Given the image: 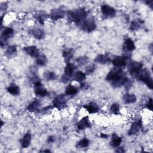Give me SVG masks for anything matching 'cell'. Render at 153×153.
<instances>
[{
    "label": "cell",
    "mask_w": 153,
    "mask_h": 153,
    "mask_svg": "<svg viewBox=\"0 0 153 153\" xmlns=\"http://www.w3.org/2000/svg\"><path fill=\"white\" fill-rule=\"evenodd\" d=\"M126 77V74L121 69H114L109 71L106 77V79L111 82V85L115 87H120L123 85Z\"/></svg>",
    "instance_id": "obj_1"
},
{
    "label": "cell",
    "mask_w": 153,
    "mask_h": 153,
    "mask_svg": "<svg viewBox=\"0 0 153 153\" xmlns=\"http://www.w3.org/2000/svg\"><path fill=\"white\" fill-rule=\"evenodd\" d=\"M69 22H74L76 25L81 26L86 20L87 12L83 8H78L74 11H68L66 13Z\"/></svg>",
    "instance_id": "obj_2"
},
{
    "label": "cell",
    "mask_w": 153,
    "mask_h": 153,
    "mask_svg": "<svg viewBox=\"0 0 153 153\" xmlns=\"http://www.w3.org/2000/svg\"><path fill=\"white\" fill-rule=\"evenodd\" d=\"M134 76L136 78L137 80L146 84L149 88L151 90L153 88L152 79L151 77L149 71L147 69H140L136 75H134Z\"/></svg>",
    "instance_id": "obj_3"
},
{
    "label": "cell",
    "mask_w": 153,
    "mask_h": 153,
    "mask_svg": "<svg viewBox=\"0 0 153 153\" xmlns=\"http://www.w3.org/2000/svg\"><path fill=\"white\" fill-rule=\"evenodd\" d=\"M74 72V66L72 64L68 63L65 68L64 74L62 76L61 81L63 83H66L68 82L71 78L73 76Z\"/></svg>",
    "instance_id": "obj_4"
},
{
    "label": "cell",
    "mask_w": 153,
    "mask_h": 153,
    "mask_svg": "<svg viewBox=\"0 0 153 153\" xmlns=\"http://www.w3.org/2000/svg\"><path fill=\"white\" fill-rule=\"evenodd\" d=\"M80 27L84 31L90 33L96 29V24L93 18H88L86 19V20L83 22Z\"/></svg>",
    "instance_id": "obj_5"
},
{
    "label": "cell",
    "mask_w": 153,
    "mask_h": 153,
    "mask_svg": "<svg viewBox=\"0 0 153 153\" xmlns=\"http://www.w3.org/2000/svg\"><path fill=\"white\" fill-rule=\"evenodd\" d=\"M14 35V30L9 27H5L2 32L1 36V46L3 47L7 44L8 39L13 37Z\"/></svg>",
    "instance_id": "obj_6"
},
{
    "label": "cell",
    "mask_w": 153,
    "mask_h": 153,
    "mask_svg": "<svg viewBox=\"0 0 153 153\" xmlns=\"http://www.w3.org/2000/svg\"><path fill=\"white\" fill-rule=\"evenodd\" d=\"M53 106L58 109L62 110L66 106V99L64 94H59L53 100Z\"/></svg>",
    "instance_id": "obj_7"
},
{
    "label": "cell",
    "mask_w": 153,
    "mask_h": 153,
    "mask_svg": "<svg viewBox=\"0 0 153 153\" xmlns=\"http://www.w3.org/2000/svg\"><path fill=\"white\" fill-rule=\"evenodd\" d=\"M66 12L62 8H54L51 11L50 16L52 20H57L62 19L65 16Z\"/></svg>",
    "instance_id": "obj_8"
},
{
    "label": "cell",
    "mask_w": 153,
    "mask_h": 153,
    "mask_svg": "<svg viewBox=\"0 0 153 153\" xmlns=\"http://www.w3.org/2000/svg\"><path fill=\"white\" fill-rule=\"evenodd\" d=\"M142 63L139 62L133 61L129 63L128 65V71L133 76L136 75L142 68Z\"/></svg>",
    "instance_id": "obj_9"
},
{
    "label": "cell",
    "mask_w": 153,
    "mask_h": 153,
    "mask_svg": "<svg viewBox=\"0 0 153 153\" xmlns=\"http://www.w3.org/2000/svg\"><path fill=\"white\" fill-rule=\"evenodd\" d=\"M34 93L36 96L41 97H45L48 95V91L41 84V81L34 85Z\"/></svg>",
    "instance_id": "obj_10"
},
{
    "label": "cell",
    "mask_w": 153,
    "mask_h": 153,
    "mask_svg": "<svg viewBox=\"0 0 153 153\" xmlns=\"http://www.w3.org/2000/svg\"><path fill=\"white\" fill-rule=\"evenodd\" d=\"M142 127V122L141 118L134 121L130 126V128L128 131V135H134L137 134Z\"/></svg>",
    "instance_id": "obj_11"
},
{
    "label": "cell",
    "mask_w": 153,
    "mask_h": 153,
    "mask_svg": "<svg viewBox=\"0 0 153 153\" xmlns=\"http://www.w3.org/2000/svg\"><path fill=\"white\" fill-rule=\"evenodd\" d=\"M101 11L105 17H114L116 14L115 8L106 4L101 7Z\"/></svg>",
    "instance_id": "obj_12"
},
{
    "label": "cell",
    "mask_w": 153,
    "mask_h": 153,
    "mask_svg": "<svg viewBox=\"0 0 153 153\" xmlns=\"http://www.w3.org/2000/svg\"><path fill=\"white\" fill-rule=\"evenodd\" d=\"M23 51L28 55L32 57L37 58L39 56V51L35 46H28L25 47L23 48Z\"/></svg>",
    "instance_id": "obj_13"
},
{
    "label": "cell",
    "mask_w": 153,
    "mask_h": 153,
    "mask_svg": "<svg viewBox=\"0 0 153 153\" xmlns=\"http://www.w3.org/2000/svg\"><path fill=\"white\" fill-rule=\"evenodd\" d=\"M112 64L116 68H123L126 65V57L124 56H117L112 61Z\"/></svg>",
    "instance_id": "obj_14"
},
{
    "label": "cell",
    "mask_w": 153,
    "mask_h": 153,
    "mask_svg": "<svg viewBox=\"0 0 153 153\" xmlns=\"http://www.w3.org/2000/svg\"><path fill=\"white\" fill-rule=\"evenodd\" d=\"M91 127V124L89 122L88 116L83 117L77 123V128L79 130H84L87 128Z\"/></svg>",
    "instance_id": "obj_15"
},
{
    "label": "cell",
    "mask_w": 153,
    "mask_h": 153,
    "mask_svg": "<svg viewBox=\"0 0 153 153\" xmlns=\"http://www.w3.org/2000/svg\"><path fill=\"white\" fill-rule=\"evenodd\" d=\"M34 17L40 24L44 25V21L48 17V15L44 11H38L35 14Z\"/></svg>",
    "instance_id": "obj_16"
},
{
    "label": "cell",
    "mask_w": 153,
    "mask_h": 153,
    "mask_svg": "<svg viewBox=\"0 0 153 153\" xmlns=\"http://www.w3.org/2000/svg\"><path fill=\"white\" fill-rule=\"evenodd\" d=\"M94 62L97 63L105 65L108 64L111 62V59L109 57L105 54H99L94 59Z\"/></svg>",
    "instance_id": "obj_17"
},
{
    "label": "cell",
    "mask_w": 153,
    "mask_h": 153,
    "mask_svg": "<svg viewBox=\"0 0 153 153\" xmlns=\"http://www.w3.org/2000/svg\"><path fill=\"white\" fill-rule=\"evenodd\" d=\"M29 33L33 36L34 38L38 39H43L45 36L44 30L40 28H33L29 30Z\"/></svg>",
    "instance_id": "obj_18"
},
{
    "label": "cell",
    "mask_w": 153,
    "mask_h": 153,
    "mask_svg": "<svg viewBox=\"0 0 153 153\" xmlns=\"http://www.w3.org/2000/svg\"><path fill=\"white\" fill-rule=\"evenodd\" d=\"M17 53V47L16 45H9L7 48L5 55L8 59L14 58L16 56Z\"/></svg>",
    "instance_id": "obj_19"
},
{
    "label": "cell",
    "mask_w": 153,
    "mask_h": 153,
    "mask_svg": "<svg viewBox=\"0 0 153 153\" xmlns=\"http://www.w3.org/2000/svg\"><path fill=\"white\" fill-rule=\"evenodd\" d=\"M84 108L90 114L97 113L100 110V108H99V106L96 103H95L94 102H90L88 104L84 105Z\"/></svg>",
    "instance_id": "obj_20"
},
{
    "label": "cell",
    "mask_w": 153,
    "mask_h": 153,
    "mask_svg": "<svg viewBox=\"0 0 153 153\" xmlns=\"http://www.w3.org/2000/svg\"><path fill=\"white\" fill-rule=\"evenodd\" d=\"M31 137H32L31 133L29 131H27L23 136V137L21 139V145H22V148H25L29 146V145L30 143V141H31Z\"/></svg>",
    "instance_id": "obj_21"
},
{
    "label": "cell",
    "mask_w": 153,
    "mask_h": 153,
    "mask_svg": "<svg viewBox=\"0 0 153 153\" xmlns=\"http://www.w3.org/2000/svg\"><path fill=\"white\" fill-rule=\"evenodd\" d=\"M7 90L10 94L13 96H17L20 94V88L19 87L18 85H17L14 83L11 84L7 88Z\"/></svg>",
    "instance_id": "obj_22"
},
{
    "label": "cell",
    "mask_w": 153,
    "mask_h": 153,
    "mask_svg": "<svg viewBox=\"0 0 153 153\" xmlns=\"http://www.w3.org/2000/svg\"><path fill=\"white\" fill-rule=\"evenodd\" d=\"M41 102L39 100H35L28 105L27 109L30 112H36L39 110Z\"/></svg>",
    "instance_id": "obj_23"
},
{
    "label": "cell",
    "mask_w": 153,
    "mask_h": 153,
    "mask_svg": "<svg viewBox=\"0 0 153 153\" xmlns=\"http://www.w3.org/2000/svg\"><path fill=\"white\" fill-rule=\"evenodd\" d=\"M86 78L85 74L81 71H76L73 75V79L78 82H82Z\"/></svg>",
    "instance_id": "obj_24"
},
{
    "label": "cell",
    "mask_w": 153,
    "mask_h": 153,
    "mask_svg": "<svg viewBox=\"0 0 153 153\" xmlns=\"http://www.w3.org/2000/svg\"><path fill=\"white\" fill-rule=\"evenodd\" d=\"M136 47L134 42L130 39L127 38L124 41V48L128 51H131L135 49Z\"/></svg>",
    "instance_id": "obj_25"
},
{
    "label": "cell",
    "mask_w": 153,
    "mask_h": 153,
    "mask_svg": "<svg viewBox=\"0 0 153 153\" xmlns=\"http://www.w3.org/2000/svg\"><path fill=\"white\" fill-rule=\"evenodd\" d=\"M73 56H74V50L72 48L65 50L63 52V57L64 58L65 62L66 63H69V61L73 57Z\"/></svg>",
    "instance_id": "obj_26"
},
{
    "label": "cell",
    "mask_w": 153,
    "mask_h": 153,
    "mask_svg": "<svg viewBox=\"0 0 153 153\" xmlns=\"http://www.w3.org/2000/svg\"><path fill=\"white\" fill-rule=\"evenodd\" d=\"M122 142V138L119 137L116 133H113L112 135V139L110 142V144L113 147L118 146Z\"/></svg>",
    "instance_id": "obj_27"
},
{
    "label": "cell",
    "mask_w": 153,
    "mask_h": 153,
    "mask_svg": "<svg viewBox=\"0 0 153 153\" xmlns=\"http://www.w3.org/2000/svg\"><path fill=\"white\" fill-rule=\"evenodd\" d=\"M123 100L125 103H133L136 102V97L134 94H130L126 93L124 94L123 97Z\"/></svg>",
    "instance_id": "obj_28"
},
{
    "label": "cell",
    "mask_w": 153,
    "mask_h": 153,
    "mask_svg": "<svg viewBox=\"0 0 153 153\" xmlns=\"http://www.w3.org/2000/svg\"><path fill=\"white\" fill-rule=\"evenodd\" d=\"M43 76L45 79L47 81L54 80L56 78V75L55 74V73L53 71H45L44 73L43 74Z\"/></svg>",
    "instance_id": "obj_29"
},
{
    "label": "cell",
    "mask_w": 153,
    "mask_h": 153,
    "mask_svg": "<svg viewBox=\"0 0 153 153\" xmlns=\"http://www.w3.org/2000/svg\"><path fill=\"white\" fill-rule=\"evenodd\" d=\"M78 92V89L76 87L72 85H69L65 90V94L66 95L74 96Z\"/></svg>",
    "instance_id": "obj_30"
},
{
    "label": "cell",
    "mask_w": 153,
    "mask_h": 153,
    "mask_svg": "<svg viewBox=\"0 0 153 153\" xmlns=\"http://www.w3.org/2000/svg\"><path fill=\"white\" fill-rule=\"evenodd\" d=\"M89 140L86 138H82V139H81L80 140H79L76 145V147L78 148H86L89 145Z\"/></svg>",
    "instance_id": "obj_31"
},
{
    "label": "cell",
    "mask_w": 153,
    "mask_h": 153,
    "mask_svg": "<svg viewBox=\"0 0 153 153\" xmlns=\"http://www.w3.org/2000/svg\"><path fill=\"white\" fill-rule=\"evenodd\" d=\"M143 23V21H141L140 20H134L133 21L130 26V29L131 30H136L140 28L141 25Z\"/></svg>",
    "instance_id": "obj_32"
},
{
    "label": "cell",
    "mask_w": 153,
    "mask_h": 153,
    "mask_svg": "<svg viewBox=\"0 0 153 153\" xmlns=\"http://www.w3.org/2000/svg\"><path fill=\"white\" fill-rule=\"evenodd\" d=\"M36 62L38 65L44 66L47 63V59L44 54H41L36 58Z\"/></svg>",
    "instance_id": "obj_33"
},
{
    "label": "cell",
    "mask_w": 153,
    "mask_h": 153,
    "mask_svg": "<svg viewBox=\"0 0 153 153\" xmlns=\"http://www.w3.org/2000/svg\"><path fill=\"white\" fill-rule=\"evenodd\" d=\"M88 61V59L87 56H80L76 59V62L78 66H82L85 65Z\"/></svg>",
    "instance_id": "obj_34"
},
{
    "label": "cell",
    "mask_w": 153,
    "mask_h": 153,
    "mask_svg": "<svg viewBox=\"0 0 153 153\" xmlns=\"http://www.w3.org/2000/svg\"><path fill=\"white\" fill-rule=\"evenodd\" d=\"M110 111L113 114H118L120 111V105L116 103H113L110 108Z\"/></svg>",
    "instance_id": "obj_35"
},
{
    "label": "cell",
    "mask_w": 153,
    "mask_h": 153,
    "mask_svg": "<svg viewBox=\"0 0 153 153\" xmlns=\"http://www.w3.org/2000/svg\"><path fill=\"white\" fill-rule=\"evenodd\" d=\"M30 81L35 85L36 83H37V82H40L41 81H40V79H39V77L35 74H34V73H33L31 75H30Z\"/></svg>",
    "instance_id": "obj_36"
},
{
    "label": "cell",
    "mask_w": 153,
    "mask_h": 153,
    "mask_svg": "<svg viewBox=\"0 0 153 153\" xmlns=\"http://www.w3.org/2000/svg\"><path fill=\"white\" fill-rule=\"evenodd\" d=\"M95 69H96V66L94 64H91L86 67L85 71L87 74H90L93 73L95 71Z\"/></svg>",
    "instance_id": "obj_37"
},
{
    "label": "cell",
    "mask_w": 153,
    "mask_h": 153,
    "mask_svg": "<svg viewBox=\"0 0 153 153\" xmlns=\"http://www.w3.org/2000/svg\"><path fill=\"white\" fill-rule=\"evenodd\" d=\"M123 85L124 86V87H125V88H126V90H128V89H130V88L131 87V86H132V82H131V81L130 79H128V78H127L125 80L124 82Z\"/></svg>",
    "instance_id": "obj_38"
},
{
    "label": "cell",
    "mask_w": 153,
    "mask_h": 153,
    "mask_svg": "<svg viewBox=\"0 0 153 153\" xmlns=\"http://www.w3.org/2000/svg\"><path fill=\"white\" fill-rule=\"evenodd\" d=\"M52 109H53L52 106H46V107H44V108H42L40 112L42 113H44V112L47 113L49 111H51Z\"/></svg>",
    "instance_id": "obj_39"
},
{
    "label": "cell",
    "mask_w": 153,
    "mask_h": 153,
    "mask_svg": "<svg viewBox=\"0 0 153 153\" xmlns=\"http://www.w3.org/2000/svg\"><path fill=\"white\" fill-rule=\"evenodd\" d=\"M146 108L150 111H152V99L149 98L148 103L146 104Z\"/></svg>",
    "instance_id": "obj_40"
},
{
    "label": "cell",
    "mask_w": 153,
    "mask_h": 153,
    "mask_svg": "<svg viewBox=\"0 0 153 153\" xmlns=\"http://www.w3.org/2000/svg\"><path fill=\"white\" fill-rule=\"evenodd\" d=\"M54 140H55V138H54V137L53 136H49L48 138V140H47L48 143H53V142H54Z\"/></svg>",
    "instance_id": "obj_41"
},
{
    "label": "cell",
    "mask_w": 153,
    "mask_h": 153,
    "mask_svg": "<svg viewBox=\"0 0 153 153\" xmlns=\"http://www.w3.org/2000/svg\"><path fill=\"white\" fill-rule=\"evenodd\" d=\"M115 152H124L125 150L122 147H120V148H117V149L115 151Z\"/></svg>",
    "instance_id": "obj_42"
},
{
    "label": "cell",
    "mask_w": 153,
    "mask_h": 153,
    "mask_svg": "<svg viewBox=\"0 0 153 153\" xmlns=\"http://www.w3.org/2000/svg\"><path fill=\"white\" fill-rule=\"evenodd\" d=\"M100 137H102V138H104V139H106V138H108V135L106 134H103V133H102L101 135H100Z\"/></svg>",
    "instance_id": "obj_43"
},
{
    "label": "cell",
    "mask_w": 153,
    "mask_h": 153,
    "mask_svg": "<svg viewBox=\"0 0 153 153\" xmlns=\"http://www.w3.org/2000/svg\"><path fill=\"white\" fill-rule=\"evenodd\" d=\"M41 152H50V151H49V150H44V151H41Z\"/></svg>",
    "instance_id": "obj_44"
}]
</instances>
